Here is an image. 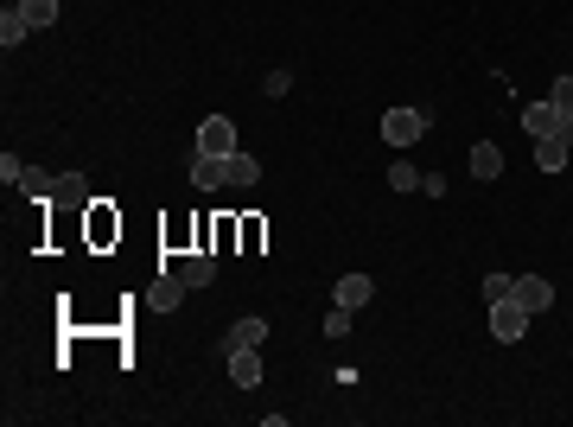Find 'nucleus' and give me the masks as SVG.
<instances>
[{"instance_id":"nucleus-1","label":"nucleus","mask_w":573,"mask_h":427,"mask_svg":"<svg viewBox=\"0 0 573 427\" xmlns=\"http://www.w3.org/2000/svg\"><path fill=\"white\" fill-rule=\"evenodd\" d=\"M427 128H433V109H408V102H402V109L382 115V147H395V153H402V147H421Z\"/></svg>"},{"instance_id":"nucleus-2","label":"nucleus","mask_w":573,"mask_h":427,"mask_svg":"<svg viewBox=\"0 0 573 427\" xmlns=\"http://www.w3.org/2000/svg\"><path fill=\"white\" fill-rule=\"evenodd\" d=\"M529 326H535V313L516 294L510 300H491V338H497V345H523Z\"/></svg>"},{"instance_id":"nucleus-3","label":"nucleus","mask_w":573,"mask_h":427,"mask_svg":"<svg viewBox=\"0 0 573 427\" xmlns=\"http://www.w3.org/2000/svg\"><path fill=\"white\" fill-rule=\"evenodd\" d=\"M223 364H230V383L236 389H255L262 383V345H236V351H217Z\"/></svg>"},{"instance_id":"nucleus-4","label":"nucleus","mask_w":573,"mask_h":427,"mask_svg":"<svg viewBox=\"0 0 573 427\" xmlns=\"http://www.w3.org/2000/svg\"><path fill=\"white\" fill-rule=\"evenodd\" d=\"M191 185H198V192H223V185H230V153H198V160H191Z\"/></svg>"},{"instance_id":"nucleus-5","label":"nucleus","mask_w":573,"mask_h":427,"mask_svg":"<svg viewBox=\"0 0 573 427\" xmlns=\"http://www.w3.org/2000/svg\"><path fill=\"white\" fill-rule=\"evenodd\" d=\"M198 153H236V122L230 115H204L198 122Z\"/></svg>"},{"instance_id":"nucleus-6","label":"nucleus","mask_w":573,"mask_h":427,"mask_svg":"<svg viewBox=\"0 0 573 427\" xmlns=\"http://www.w3.org/2000/svg\"><path fill=\"white\" fill-rule=\"evenodd\" d=\"M516 300H523L529 313L542 319L548 306H554V281H548V275H516Z\"/></svg>"},{"instance_id":"nucleus-7","label":"nucleus","mask_w":573,"mask_h":427,"mask_svg":"<svg viewBox=\"0 0 573 427\" xmlns=\"http://www.w3.org/2000/svg\"><path fill=\"white\" fill-rule=\"evenodd\" d=\"M370 294H376V281L370 275H338V287H332V306H370Z\"/></svg>"},{"instance_id":"nucleus-8","label":"nucleus","mask_w":573,"mask_h":427,"mask_svg":"<svg viewBox=\"0 0 573 427\" xmlns=\"http://www.w3.org/2000/svg\"><path fill=\"white\" fill-rule=\"evenodd\" d=\"M51 204H64V211H90V179H83V173H58Z\"/></svg>"},{"instance_id":"nucleus-9","label":"nucleus","mask_w":573,"mask_h":427,"mask_svg":"<svg viewBox=\"0 0 573 427\" xmlns=\"http://www.w3.org/2000/svg\"><path fill=\"white\" fill-rule=\"evenodd\" d=\"M185 294H191L185 275H160V281H153V294H147V306H153V313H179Z\"/></svg>"},{"instance_id":"nucleus-10","label":"nucleus","mask_w":573,"mask_h":427,"mask_svg":"<svg viewBox=\"0 0 573 427\" xmlns=\"http://www.w3.org/2000/svg\"><path fill=\"white\" fill-rule=\"evenodd\" d=\"M523 128L535 134V141H548V134L561 128V109H554V102H523Z\"/></svg>"},{"instance_id":"nucleus-11","label":"nucleus","mask_w":573,"mask_h":427,"mask_svg":"<svg viewBox=\"0 0 573 427\" xmlns=\"http://www.w3.org/2000/svg\"><path fill=\"white\" fill-rule=\"evenodd\" d=\"M236 345H268V319H236L223 332V351H236Z\"/></svg>"},{"instance_id":"nucleus-12","label":"nucleus","mask_w":573,"mask_h":427,"mask_svg":"<svg viewBox=\"0 0 573 427\" xmlns=\"http://www.w3.org/2000/svg\"><path fill=\"white\" fill-rule=\"evenodd\" d=\"M503 173V147L497 141H478L472 147V179H497Z\"/></svg>"},{"instance_id":"nucleus-13","label":"nucleus","mask_w":573,"mask_h":427,"mask_svg":"<svg viewBox=\"0 0 573 427\" xmlns=\"http://www.w3.org/2000/svg\"><path fill=\"white\" fill-rule=\"evenodd\" d=\"M230 185H236V192L262 185V160H255V153H230Z\"/></svg>"},{"instance_id":"nucleus-14","label":"nucleus","mask_w":573,"mask_h":427,"mask_svg":"<svg viewBox=\"0 0 573 427\" xmlns=\"http://www.w3.org/2000/svg\"><path fill=\"white\" fill-rule=\"evenodd\" d=\"M567 141H561V134H548V141H535V166H542V173H561V166H567Z\"/></svg>"},{"instance_id":"nucleus-15","label":"nucleus","mask_w":573,"mask_h":427,"mask_svg":"<svg viewBox=\"0 0 573 427\" xmlns=\"http://www.w3.org/2000/svg\"><path fill=\"white\" fill-rule=\"evenodd\" d=\"M26 32H32V20H26V13L20 7H7V13H0V45H26Z\"/></svg>"},{"instance_id":"nucleus-16","label":"nucleus","mask_w":573,"mask_h":427,"mask_svg":"<svg viewBox=\"0 0 573 427\" xmlns=\"http://www.w3.org/2000/svg\"><path fill=\"white\" fill-rule=\"evenodd\" d=\"M179 275H185V287H211L217 281V255H191Z\"/></svg>"},{"instance_id":"nucleus-17","label":"nucleus","mask_w":573,"mask_h":427,"mask_svg":"<svg viewBox=\"0 0 573 427\" xmlns=\"http://www.w3.org/2000/svg\"><path fill=\"white\" fill-rule=\"evenodd\" d=\"M20 13H26V20H32V32L58 26V0H20Z\"/></svg>"},{"instance_id":"nucleus-18","label":"nucleus","mask_w":573,"mask_h":427,"mask_svg":"<svg viewBox=\"0 0 573 427\" xmlns=\"http://www.w3.org/2000/svg\"><path fill=\"white\" fill-rule=\"evenodd\" d=\"M351 326H357L351 306H332V313H325V338H351Z\"/></svg>"},{"instance_id":"nucleus-19","label":"nucleus","mask_w":573,"mask_h":427,"mask_svg":"<svg viewBox=\"0 0 573 427\" xmlns=\"http://www.w3.org/2000/svg\"><path fill=\"white\" fill-rule=\"evenodd\" d=\"M414 185H421V173H414L408 160H395L389 166V192H414Z\"/></svg>"},{"instance_id":"nucleus-20","label":"nucleus","mask_w":573,"mask_h":427,"mask_svg":"<svg viewBox=\"0 0 573 427\" xmlns=\"http://www.w3.org/2000/svg\"><path fill=\"white\" fill-rule=\"evenodd\" d=\"M548 102H554V109H561V115H573V71H567V77H554Z\"/></svg>"},{"instance_id":"nucleus-21","label":"nucleus","mask_w":573,"mask_h":427,"mask_svg":"<svg viewBox=\"0 0 573 427\" xmlns=\"http://www.w3.org/2000/svg\"><path fill=\"white\" fill-rule=\"evenodd\" d=\"M516 294V275H484V300H510Z\"/></svg>"},{"instance_id":"nucleus-22","label":"nucleus","mask_w":573,"mask_h":427,"mask_svg":"<svg viewBox=\"0 0 573 427\" xmlns=\"http://www.w3.org/2000/svg\"><path fill=\"white\" fill-rule=\"evenodd\" d=\"M293 90V71H268V96H287Z\"/></svg>"},{"instance_id":"nucleus-23","label":"nucleus","mask_w":573,"mask_h":427,"mask_svg":"<svg viewBox=\"0 0 573 427\" xmlns=\"http://www.w3.org/2000/svg\"><path fill=\"white\" fill-rule=\"evenodd\" d=\"M554 134H561V141L573 147V115H561V128H554Z\"/></svg>"}]
</instances>
